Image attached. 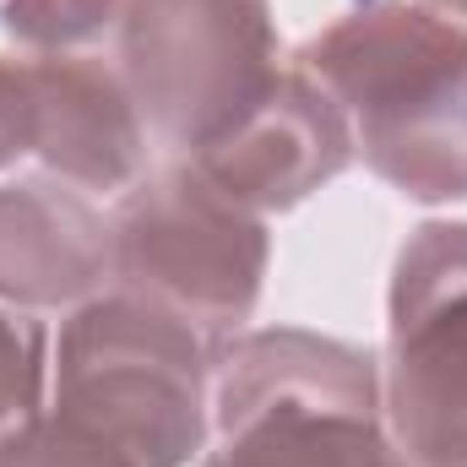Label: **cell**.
Returning a JSON list of instances; mask_svg holds the SVG:
<instances>
[{
    "instance_id": "6da1fadb",
    "label": "cell",
    "mask_w": 467,
    "mask_h": 467,
    "mask_svg": "<svg viewBox=\"0 0 467 467\" xmlns=\"http://www.w3.org/2000/svg\"><path fill=\"white\" fill-rule=\"evenodd\" d=\"M294 66L348 115L353 147L397 196L467 202V22L430 0H358Z\"/></svg>"
},
{
    "instance_id": "7a4b0ae2",
    "label": "cell",
    "mask_w": 467,
    "mask_h": 467,
    "mask_svg": "<svg viewBox=\"0 0 467 467\" xmlns=\"http://www.w3.org/2000/svg\"><path fill=\"white\" fill-rule=\"evenodd\" d=\"M196 467H391L380 358L305 327H244L213 364Z\"/></svg>"
},
{
    "instance_id": "3957f363",
    "label": "cell",
    "mask_w": 467,
    "mask_h": 467,
    "mask_svg": "<svg viewBox=\"0 0 467 467\" xmlns=\"http://www.w3.org/2000/svg\"><path fill=\"white\" fill-rule=\"evenodd\" d=\"M218 348L136 294H99L55 332L49 413L104 435L136 467H191L213 435Z\"/></svg>"
},
{
    "instance_id": "277c9868",
    "label": "cell",
    "mask_w": 467,
    "mask_h": 467,
    "mask_svg": "<svg viewBox=\"0 0 467 467\" xmlns=\"http://www.w3.org/2000/svg\"><path fill=\"white\" fill-rule=\"evenodd\" d=\"M115 288L136 294L213 348L244 332L255 316L272 239L266 218L239 207L196 163L141 174L115 207Z\"/></svg>"
},
{
    "instance_id": "5b68a950",
    "label": "cell",
    "mask_w": 467,
    "mask_h": 467,
    "mask_svg": "<svg viewBox=\"0 0 467 467\" xmlns=\"http://www.w3.org/2000/svg\"><path fill=\"white\" fill-rule=\"evenodd\" d=\"M115 44L147 136L180 158L234 130L283 77L272 0H125Z\"/></svg>"
},
{
    "instance_id": "8992f818",
    "label": "cell",
    "mask_w": 467,
    "mask_h": 467,
    "mask_svg": "<svg viewBox=\"0 0 467 467\" xmlns=\"http://www.w3.org/2000/svg\"><path fill=\"white\" fill-rule=\"evenodd\" d=\"M380 413L402 467H467V223L408 234L386 294Z\"/></svg>"
},
{
    "instance_id": "52a82bcc",
    "label": "cell",
    "mask_w": 467,
    "mask_h": 467,
    "mask_svg": "<svg viewBox=\"0 0 467 467\" xmlns=\"http://www.w3.org/2000/svg\"><path fill=\"white\" fill-rule=\"evenodd\" d=\"M353 158H358V147H353L348 115L299 66H283L272 93L234 130H223L213 147H202L185 163H196L239 207L266 218V213H288V207L310 202Z\"/></svg>"
},
{
    "instance_id": "ba28073f",
    "label": "cell",
    "mask_w": 467,
    "mask_h": 467,
    "mask_svg": "<svg viewBox=\"0 0 467 467\" xmlns=\"http://www.w3.org/2000/svg\"><path fill=\"white\" fill-rule=\"evenodd\" d=\"M27 55V49H22ZM33 77V158L82 196H125L147 174V125L119 66L66 49L27 55Z\"/></svg>"
},
{
    "instance_id": "9c48e42d",
    "label": "cell",
    "mask_w": 467,
    "mask_h": 467,
    "mask_svg": "<svg viewBox=\"0 0 467 467\" xmlns=\"http://www.w3.org/2000/svg\"><path fill=\"white\" fill-rule=\"evenodd\" d=\"M115 288V223L55 174L0 185V305L77 310Z\"/></svg>"
},
{
    "instance_id": "30bf717a",
    "label": "cell",
    "mask_w": 467,
    "mask_h": 467,
    "mask_svg": "<svg viewBox=\"0 0 467 467\" xmlns=\"http://www.w3.org/2000/svg\"><path fill=\"white\" fill-rule=\"evenodd\" d=\"M55 337L33 310H0V441L49 408Z\"/></svg>"
},
{
    "instance_id": "8fae6325",
    "label": "cell",
    "mask_w": 467,
    "mask_h": 467,
    "mask_svg": "<svg viewBox=\"0 0 467 467\" xmlns=\"http://www.w3.org/2000/svg\"><path fill=\"white\" fill-rule=\"evenodd\" d=\"M125 0H0V27L27 55L88 49L119 27Z\"/></svg>"
},
{
    "instance_id": "7c38bea8",
    "label": "cell",
    "mask_w": 467,
    "mask_h": 467,
    "mask_svg": "<svg viewBox=\"0 0 467 467\" xmlns=\"http://www.w3.org/2000/svg\"><path fill=\"white\" fill-rule=\"evenodd\" d=\"M0 467H136L119 446H109L104 435L60 419V413H38L27 430L0 441Z\"/></svg>"
},
{
    "instance_id": "4fadbf2b",
    "label": "cell",
    "mask_w": 467,
    "mask_h": 467,
    "mask_svg": "<svg viewBox=\"0 0 467 467\" xmlns=\"http://www.w3.org/2000/svg\"><path fill=\"white\" fill-rule=\"evenodd\" d=\"M33 152V77L27 55H0V169Z\"/></svg>"
},
{
    "instance_id": "5bb4252c",
    "label": "cell",
    "mask_w": 467,
    "mask_h": 467,
    "mask_svg": "<svg viewBox=\"0 0 467 467\" xmlns=\"http://www.w3.org/2000/svg\"><path fill=\"white\" fill-rule=\"evenodd\" d=\"M430 5H441V11H451V16H462L467 22V0H430Z\"/></svg>"
},
{
    "instance_id": "9a60e30c",
    "label": "cell",
    "mask_w": 467,
    "mask_h": 467,
    "mask_svg": "<svg viewBox=\"0 0 467 467\" xmlns=\"http://www.w3.org/2000/svg\"><path fill=\"white\" fill-rule=\"evenodd\" d=\"M391 467H402V462H397V457H391Z\"/></svg>"
}]
</instances>
